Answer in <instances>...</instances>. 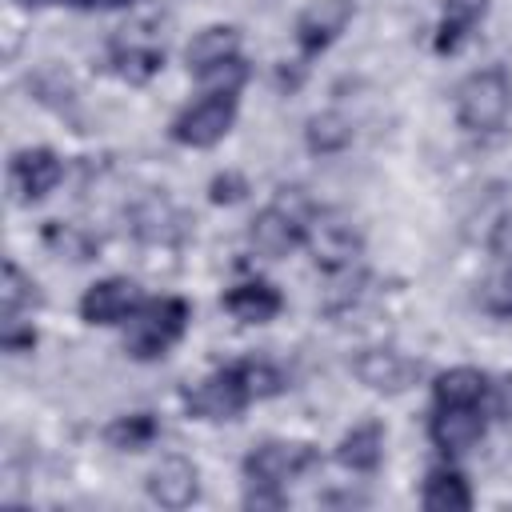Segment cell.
Wrapping results in <instances>:
<instances>
[{
    "label": "cell",
    "mask_w": 512,
    "mask_h": 512,
    "mask_svg": "<svg viewBox=\"0 0 512 512\" xmlns=\"http://www.w3.org/2000/svg\"><path fill=\"white\" fill-rule=\"evenodd\" d=\"M304 144L316 156H336V152H344L352 144V120L344 112H332V108L316 112L308 120V128H304Z\"/></svg>",
    "instance_id": "obj_22"
},
{
    "label": "cell",
    "mask_w": 512,
    "mask_h": 512,
    "mask_svg": "<svg viewBox=\"0 0 512 512\" xmlns=\"http://www.w3.org/2000/svg\"><path fill=\"white\" fill-rule=\"evenodd\" d=\"M336 460L348 472H376L384 460V424L380 420H360L356 428H348L336 444Z\"/></svg>",
    "instance_id": "obj_17"
},
{
    "label": "cell",
    "mask_w": 512,
    "mask_h": 512,
    "mask_svg": "<svg viewBox=\"0 0 512 512\" xmlns=\"http://www.w3.org/2000/svg\"><path fill=\"white\" fill-rule=\"evenodd\" d=\"M140 304H144V296H140V284L136 280H128V276H104L92 288H84V296H80V320L84 324H100V328L128 324V316Z\"/></svg>",
    "instance_id": "obj_8"
},
{
    "label": "cell",
    "mask_w": 512,
    "mask_h": 512,
    "mask_svg": "<svg viewBox=\"0 0 512 512\" xmlns=\"http://www.w3.org/2000/svg\"><path fill=\"white\" fill-rule=\"evenodd\" d=\"M320 464V448L308 440H264L252 444L244 456V476L248 484H288L296 476H304L308 468Z\"/></svg>",
    "instance_id": "obj_5"
},
{
    "label": "cell",
    "mask_w": 512,
    "mask_h": 512,
    "mask_svg": "<svg viewBox=\"0 0 512 512\" xmlns=\"http://www.w3.org/2000/svg\"><path fill=\"white\" fill-rule=\"evenodd\" d=\"M352 372L372 392L396 396V392H408L424 376V364L400 348H364L360 356H352Z\"/></svg>",
    "instance_id": "obj_7"
},
{
    "label": "cell",
    "mask_w": 512,
    "mask_h": 512,
    "mask_svg": "<svg viewBox=\"0 0 512 512\" xmlns=\"http://www.w3.org/2000/svg\"><path fill=\"white\" fill-rule=\"evenodd\" d=\"M284 488L280 484H252L244 496V508H284Z\"/></svg>",
    "instance_id": "obj_30"
},
{
    "label": "cell",
    "mask_w": 512,
    "mask_h": 512,
    "mask_svg": "<svg viewBox=\"0 0 512 512\" xmlns=\"http://www.w3.org/2000/svg\"><path fill=\"white\" fill-rule=\"evenodd\" d=\"M20 8H44V4H52V0H16Z\"/></svg>",
    "instance_id": "obj_33"
},
{
    "label": "cell",
    "mask_w": 512,
    "mask_h": 512,
    "mask_svg": "<svg viewBox=\"0 0 512 512\" xmlns=\"http://www.w3.org/2000/svg\"><path fill=\"white\" fill-rule=\"evenodd\" d=\"M0 344H4V352H12V356L32 352V348H36V328H32V320H28V316H20V320H0Z\"/></svg>",
    "instance_id": "obj_26"
},
{
    "label": "cell",
    "mask_w": 512,
    "mask_h": 512,
    "mask_svg": "<svg viewBox=\"0 0 512 512\" xmlns=\"http://www.w3.org/2000/svg\"><path fill=\"white\" fill-rule=\"evenodd\" d=\"M148 496L160 504V508H188V504H196V496H200V472H196V464L192 460H184V456H164L152 472H148Z\"/></svg>",
    "instance_id": "obj_13"
},
{
    "label": "cell",
    "mask_w": 512,
    "mask_h": 512,
    "mask_svg": "<svg viewBox=\"0 0 512 512\" xmlns=\"http://www.w3.org/2000/svg\"><path fill=\"white\" fill-rule=\"evenodd\" d=\"M224 312H232L240 324H268L272 316H280L284 308V296L276 284L268 280H244V284H232L224 296H220Z\"/></svg>",
    "instance_id": "obj_15"
},
{
    "label": "cell",
    "mask_w": 512,
    "mask_h": 512,
    "mask_svg": "<svg viewBox=\"0 0 512 512\" xmlns=\"http://www.w3.org/2000/svg\"><path fill=\"white\" fill-rule=\"evenodd\" d=\"M164 68V48L148 44L140 36H120L112 40V72L128 84H148Z\"/></svg>",
    "instance_id": "obj_18"
},
{
    "label": "cell",
    "mask_w": 512,
    "mask_h": 512,
    "mask_svg": "<svg viewBox=\"0 0 512 512\" xmlns=\"http://www.w3.org/2000/svg\"><path fill=\"white\" fill-rule=\"evenodd\" d=\"M484 412L496 416V420H512V372L488 380V392H484Z\"/></svg>",
    "instance_id": "obj_28"
},
{
    "label": "cell",
    "mask_w": 512,
    "mask_h": 512,
    "mask_svg": "<svg viewBox=\"0 0 512 512\" xmlns=\"http://www.w3.org/2000/svg\"><path fill=\"white\" fill-rule=\"evenodd\" d=\"M484 404H436L428 420V436L444 456H460L484 436Z\"/></svg>",
    "instance_id": "obj_11"
},
{
    "label": "cell",
    "mask_w": 512,
    "mask_h": 512,
    "mask_svg": "<svg viewBox=\"0 0 512 512\" xmlns=\"http://www.w3.org/2000/svg\"><path fill=\"white\" fill-rule=\"evenodd\" d=\"M196 80H200V88H204V92H220V96H240V88L248 84V64H244L240 56H232V60L216 64L212 72L196 76Z\"/></svg>",
    "instance_id": "obj_25"
},
{
    "label": "cell",
    "mask_w": 512,
    "mask_h": 512,
    "mask_svg": "<svg viewBox=\"0 0 512 512\" xmlns=\"http://www.w3.org/2000/svg\"><path fill=\"white\" fill-rule=\"evenodd\" d=\"M492 252H496L500 260H512V220H504V224L496 228V236H492Z\"/></svg>",
    "instance_id": "obj_31"
},
{
    "label": "cell",
    "mask_w": 512,
    "mask_h": 512,
    "mask_svg": "<svg viewBox=\"0 0 512 512\" xmlns=\"http://www.w3.org/2000/svg\"><path fill=\"white\" fill-rule=\"evenodd\" d=\"M232 124H236V96L204 92L196 104H188L172 120L168 136L176 144H184V148H212V144H220L232 132Z\"/></svg>",
    "instance_id": "obj_6"
},
{
    "label": "cell",
    "mask_w": 512,
    "mask_h": 512,
    "mask_svg": "<svg viewBox=\"0 0 512 512\" xmlns=\"http://www.w3.org/2000/svg\"><path fill=\"white\" fill-rule=\"evenodd\" d=\"M356 4L352 0H312L300 16H296V44L304 56L324 52L348 24H352Z\"/></svg>",
    "instance_id": "obj_12"
},
{
    "label": "cell",
    "mask_w": 512,
    "mask_h": 512,
    "mask_svg": "<svg viewBox=\"0 0 512 512\" xmlns=\"http://www.w3.org/2000/svg\"><path fill=\"white\" fill-rule=\"evenodd\" d=\"M476 304H480V312H488L496 320H512V260H500V268H492L480 280Z\"/></svg>",
    "instance_id": "obj_24"
},
{
    "label": "cell",
    "mask_w": 512,
    "mask_h": 512,
    "mask_svg": "<svg viewBox=\"0 0 512 512\" xmlns=\"http://www.w3.org/2000/svg\"><path fill=\"white\" fill-rule=\"evenodd\" d=\"M188 320H192V308L188 300L180 296H152L144 300L132 316H128V328H124V352L132 360H160L168 356L172 344L184 340L188 332Z\"/></svg>",
    "instance_id": "obj_2"
},
{
    "label": "cell",
    "mask_w": 512,
    "mask_h": 512,
    "mask_svg": "<svg viewBox=\"0 0 512 512\" xmlns=\"http://www.w3.org/2000/svg\"><path fill=\"white\" fill-rule=\"evenodd\" d=\"M420 504L428 512H468L472 508V488H468L464 472H456V468H432L424 476Z\"/></svg>",
    "instance_id": "obj_19"
},
{
    "label": "cell",
    "mask_w": 512,
    "mask_h": 512,
    "mask_svg": "<svg viewBox=\"0 0 512 512\" xmlns=\"http://www.w3.org/2000/svg\"><path fill=\"white\" fill-rule=\"evenodd\" d=\"M284 388H288V380L272 360L244 356V360L216 368L200 384H192L184 392V408L196 420H236L252 400H268Z\"/></svg>",
    "instance_id": "obj_1"
},
{
    "label": "cell",
    "mask_w": 512,
    "mask_h": 512,
    "mask_svg": "<svg viewBox=\"0 0 512 512\" xmlns=\"http://www.w3.org/2000/svg\"><path fill=\"white\" fill-rule=\"evenodd\" d=\"M156 440H160V420L152 412H128L104 428V444L116 452H144Z\"/></svg>",
    "instance_id": "obj_21"
},
{
    "label": "cell",
    "mask_w": 512,
    "mask_h": 512,
    "mask_svg": "<svg viewBox=\"0 0 512 512\" xmlns=\"http://www.w3.org/2000/svg\"><path fill=\"white\" fill-rule=\"evenodd\" d=\"M64 176V164L52 148H20L8 160V188L20 204H36L44 200Z\"/></svg>",
    "instance_id": "obj_10"
},
{
    "label": "cell",
    "mask_w": 512,
    "mask_h": 512,
    "mask_svg": "<svg viewBox=\"0 0 512 512\" xmlns=\"http://www.w3.org/2000/svg\"><path fill=\"white\" fill-rule=\"evenodd\" d=\"M492 0H444L440 4V24H436V52L440 56H452L468 44V36L484 24Z\"/></svg>",
    "instance_id": "obj_14"
},
{
    "label": "cell",
    "mask_w": 512,
    "mask_h": 512,
    "mask_svg": "<svg viewBox=\"0 0 512 512\" xmlns=\"http://www.w3.org/2000/svg\"><path fill=\"white\" fill-rule=\"evenodd\" d=\"M304 244H308L312 260H316L324 272H348V268L356 264L360 248H364L360 232H356L348 220H336V216H324V212L312 216Z\"/></svg>",
    "instance_id": "obj_9"
},
{
    "label": "cell",
    "mask_w": 512,
    "mask_h": 512,
    "mask_svg": "<svg viewBox=\"0 0 512 512\" xmlns=\"http://www.w3.org/2000/svg\"><path fill=\"white\" fill-rule=\"evenodd\" d=\"M484 392H488V376L472 364H460V368H448L432 380V396L436 404H484Z\"/></svg>",
    "instance_id": "obj_20"
},
{
    "label": "cell",
    "mask_w": 512,
    "mask_h": 512,
    "mask_svg": "<svg viewBox=\"0 0 512 512\" xmlns=\"http://www.w3.org/2000/svg\"><path fill=\"white\" fill-rule=\"evenodd\" d=\"M0 304L4 316L0 320H20L40 304V292L32 284V276H24V268L16 260H4V284H0Z\"/></svg>",
    "instance_id": "obj_23"
},
{
    "label": "cell",
    "mask_w": 512,
    "mask_h": 512,
    "mask_svg": "<svg viewBox=\"0 0 512 512\" xmlns=\"http://www.w3.org/2000/svg\"><path fill=\"white\" fill-rule=\"evenodd\" d=\"M244 192H248V180L240 172H220L208 184V200L212 204H236V200H244Z\"/></svg>",
    "instance_id": "obj_29"
},
{
    "label": "cell",
    "mask_w": 512,
    "mask_h": 512,
    "mask_svg": "<svg viewBox=\"0 0 512 512\" xmlns=\"http://www.w3.org/2000/svg\"><path fill=\"white\" fill-rule=\"evenodd\" d=\"M312 204L300 188H280V196L272 204H264L248 228V244L264 256V260H280L288 252H296L308 240V224H312Z\"/></svg>",
    "instance_id": "obj_3"
},
{
    "label": "cell",
    "mask_w": 512,
    "mask_h": 512,
    "mask_svg": "<svg viewBox=\"0 0 512 512\" xmlns=\"http://www.w3.org/2000/svg\"><path fill=\"white\" fill-rule=\"evenodd\" d=\"M232 56H240V32L232 24H208L184 48V60H188L192 76H204V72H212L216 64H224Z\"/></svg>",
    "instance_id": "obj_16"
},
{
    "label": "cell",
    "mask_w": 512,
    "mask_h": 512,
    "mask_svg": "<svg viewBox=\"0 0 512 512\" xmlns=\"http://www.w3.org/2000/svg\"><path fill=\"white\" fill-rule=\"evenodd\" d=\"M72 4L84 12H116V8H128L132 0H72Z\"/></svg>",
    "instance_id": "obj_32"
},
{
    "label": "cell",
    "mask_w": 512,
    "mask_h": 512,
    "mask_svg": "<svg viewBox=\"0 0 512 512\" xmlns=\"http://www.w3.org/2000/svg\"><path fill=\"white\" fill-rule=\"evenodd\" d=\"M48 244L60 248V252H68L72 260H88V256H92V240H88L84 232L68 228V224H52V228H48Z\"/></svg>",
    "instance_id": "obj_27"
},
{
    "label": "cell",
    "mask_w": 512,
    "mask_h": 512,
    "mask_svg": "<svg viewBox=\"0 0 512 512\" xmlns=\"http://www.w3.org/2000/svg\"><path fill=\"white\" fill-rule=\"evenodd\" d=\"M512 108V80L500 64L480 68L456 88V120L468 132H496Z\"/></svg>",
    "instance_id": "obj_4"
}]
</instances>
